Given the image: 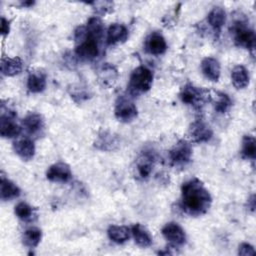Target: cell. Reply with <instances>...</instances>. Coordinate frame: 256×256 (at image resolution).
<instances>
[{"label":"cell","instance_id":"24","mask_svg":"<svg viewBox=\"0 0 256 256\" xmlns=\"http://www.w3.org/2000/svg\"><path fill=\"white\" fill-rule=\"evenodd\" d=\"M28 90L32 93H40L46 87V78L42 73H30L27 79Z\"/></svg>","mask_w":256,"mask_h":256},{"label":"cell","instance_id":"8","mask_svg":"<svg viewBox=\"0 0 256 256\" xmlns=\"http://www.w3.org/2000/svg\"><path fill=\"white\" fill-rule=\"evenodd\" d=\"M163 237L173 246H182L186 243V234L184 229L176 222L165 224L161 230Z\"/></svg>","mask_w":256,"mask_h":256},{"label":"cell","instance_id":"5","mask_svg":"<svg viewBox=\"0 0 256 256\" xmlns=\"http://www.w3.org/2000/svg\"><path fill=\"white\" fill-rule=\"evenodd\" d=\"M114 114L120 122L128 123L137 117L138 110L131 99L125 96H121L116 101Z\"/></svg>","mask_w":256,"mask_h":256},{"label":"cell","instance_id":"4","mask_svg":"<svg viewBox=\"0 0 256 256\" xmlns=\"http://www.w3.org/2000/svg\"><path fill=\"white\" fill-rule=\"evenodd\" d=\"M232 33L234 43L238 47H242L248 50H253L255 47V33L253 29L249 28L242 20L236 21L232 26Z\"/></svg>","mask_w":256,"mask_h":256},{"label":"cell","instance_id":"22","mask_svg":"<svg viewBox=\"0 0 256 256\" xmlns=\"http://www.w3.org/2000/svg\"><path fill=\"white\" fill-rule=\"evenodd\" d=\"M231 80L235 88L244 89L249 84V74L243 65L235 66L231 71Z\"/></svg>","mask_w":256,"mask_h":256},{"label":"cell","instance_id":"18","mask_svg":"<svg viewBox=\"0 0 256 256\" xmlns=\"http://www.w3.org/2000/svg\"><path fill=\"white\" fill-rule=\"evenodd\" d=\"M154 165V156L148 152L142 153L136 161L137 174L140 178L146 179L150 176Z\"/></svg>","mask_w":256,"mask_h":256},{"label":"cell","instance_id":"29","mask_svg":"<svg viewBox=\"0 0 256 256\" xmlns=\"http://www.w3.org/2000/svg\"><path fill=\"white\" fill-rule=\"evenodd\" d=\"M117 144L116 138L112 136L111 134L104 133L103 135L99 136V139L96 141L95 146L102 150H111L113 149V146Z\"/></svg>","mask_w":256,"mask_h":256},{"label":"cell","instance_id":"28","mask_svg":"<svg viewBox=\"0 0 256 256\" xmlns=\"http://www.w3.org/2000/svg\"><path fill=\"white\" fill-rule=\"evenodd\" d=\"M15 215L22 221H31L34 216V209L26 202H19L14 209Z\"/></svg>","mask_w":256,"mask_h":256},{"label":"cell","instance_id":"23","mask_svg":"<svg viewBox=\"0 0 256 256\" xmlns=\"http://www.w3.org/2000/svg\"><path fill=\"white\" fill-rule=\"evenodd\" d=\"M42 238V231L37 228V227H29L27 228L23 235H22V242L23 244L30 248L33 249L38 246Z\"/></svg>","mask_w":256,"mask_h":256},{"label":"cell","instance_id":"11","mask_svg":"<svg viewBox=\"0 0 256 256\" xmlns=\"http://www.w3.org/2000/svg\"><path fill=\"white\" fill-rule=\"evenodd\" d=\"M146 52L151 55H162L167 50V43L162 34L158 32L151 33L145 40L144 44Z\"/></svg>","mask_w":256,"mask_h":256},{"label":"cell","instance_id":"32","mask_svg":"<svg viewBox=\"0 0 256 256\" xmlns=\"http://www.w3.org/2000/svg\"><path fill=\"white\" fill-rule=\"evenodd\" d=\"M33 4H34L33 1H30V2H22V5H23V6H31V5H33Z\"/></svg>","mask_w":256,"mask_h":256},{"label":"cell","instance_id":"17","mask_svg":"<svg viewBox=\"0 0 256 256\" xmlns=\"http://www.w3.org/2000/svg\"><path fill=\"white\" fill-rule=\"evenodd\" d=\"M23 62L20 57L4 56L1 60V72L3 75L12 77L21 73Z\"/></svg>","mask_w":256,"mask_h":256},{"label":"cell","instance_id":"12","mask_svg":"<svg viewBox=\"0 0 256 256\" xmlns=\"http://www.w3.org/2000/svg\"><path fill=\"white\" fill-rule=\"evenodd\" d=\"M14 152L24 161L31 160L35 155L34 142L28 137H22L14 141Z\"/></svg>","mask_w":256,"mask_h":256},{"label":"cell","instance_id":"20","mask_svg":"<svg viewBox=\"0 0 256 256\" xmlns=\"http://www.w3.org/2000/svg\"><path fill=\"white\" fill-rule=\"evenodd\" d=\"M131 235L135 243L140 247H149L152 244V236L150 232L141 224L137 223L131 227Z\"/></svg>","mask_w":256,"mask_h":256},{"label":"cell","instance_id":"27","mask_svg":"<svg viewBox=\"0 0 256 256\" xmlns=\"http://www.w3.org/2000/svg\"><path fill=\"white\" fill-rule=\"evenodd\" d=\"M232 106L230 97L223 92H216L214 99V108L218 113H226Z\"/></svg>","mask_w":256,"mask_h":256},{"label":"cell","instance_id":"10","mask_svg":"<svg viewBox=\"0 0 256 256\" xmlns=\"http://www.w3.org/2000/svg\"><path fill=\"white\" fill-rule=\"evenodd\" d=\"M189 136L196 143L208 142L213 136V131L204 121L196 120L189 127Z\"/></svg>","mask_w":256,"mask_h":256},{"label":"cell","instance_id":"26","mask_svg":"<svg viewBox=\"0 0 256 256\" xmlns=\"http://www.w3.org/2000/svg\"><path fill=\"white\" fill-rule=\"evenodd\" d=\"M117 75L118 73L116 68L113 65H110L108 63L104 64L99 71V79L106 86L112 85L113 82L116 81Z\"/></svg>","mask_w":256,"mask_h":256},{"label":"cell","instance_id":"9","mask_svg":"<svg viewBox=\"0 0 256 256\" xmlns=\"http://www.w3.org/2000/svg\"><path fill=\"white\" fill-rule=\"evenodd\" d=\"M46 177L51 182L67 183L72 179V171L68 164L58 162L48 168L46 172Z\"/></svg>","mask_w":256,"mask_h":256},{"label":"cell","instance_id":"25","mask_svg":"<svg viewBox=\"0 0 256 256\" xmlns=\"http://www.w3.org/2000/svg\"><path fill=\"white\" fill-rule=\"evenodd\" d=\"M241 155L245 159H255L256 156V141L252 135H245L242 139Z\"/></svg>","mask_w":256,"mask_h":256},{"label":"cell","instance_id":"14","mask_svg":"<svg viewBox=\"0 0 256 256\" xmlns=\"http://www.w3.org/2000/svg\"><path fill=\"white\" fill-rule=\"evenodd\" d=\"M22 128L30 135H36L44 128V119L39 113H29L22 120Z\"/></svg>","mask_w":256,"mask_h":256},{"label":"cell","instance_id":"6","mask_svg":"<svg viewBox=\"0 0 256 256\" xmlns=\"http://www.w3.org/2000/svg\"><path fill=\"white\" fill-rule=\"evenodd\" d=\"M192 157V147L186 140L178 141L169 151V160L173 166H185Z\"/></svg>","mask_w":256,"mask_h":256},{"label":"cell","instance_id":"13","mask_svg":"<svg viewBox=\"0 0 256 256\" xmlns=\"http://www.w3.org/2000/svg\"><path fill=\"white\" fill-rule=\"evenodd\" d=\"M128 38V30L126 26L119 23H113L107 30L106 42L108 45H116L123 43Z\"/></svg>","mask_w":256,"mask_h":256},{"label":"cell","instance_id":"31","mask_svg":"<svg viewBox=\"0 0 256 256\" xmlns=\"http://www.w3.org/2000/svg\"><path fill=\"white\" fill-rule=\"evenodd\" d=\"M10 32V22L4 17H1V34L3 36H6Z\"/></svg>","mask_w":256,"mask_h":256},{"label":"cell","instance_id":"3","mask_svg":"<svg viewBox=\"0 0 256 256\" xmlns=\"http://www.w3.org/2000/svg\"><path fill=\"white\" fill-rule=\"evenodd\" d=\"M180 99L183 103L199 108L206 102L212 100L209 91L203 88L195 87L192 84L185 85L180 92Z\"/></svg>","mask_w":256,"mask_h":256},{"label":"cell","instance_id":"1","mask_svg":"<svg viewBox=\"0 0 256 256\" xmlns=\"http://www.w3.org/2000/svg\"><path fill=\"white\" fill-rule=\"evenodd\" d=\"M212 204V197L198 178H192L181 187V207L191 216L205 214Z\"/></svg>","mask_w":256,"mask_h":256},{"label":"cell","instance_id":"19","mask_svg":"<svg viewBox=\"0 0 256 256\" xmlns=\"http://www.w3.org/2000/svg\"><path fill=\"white\" fill-rule=\"evenodd\" d=\"M20 189L19 187L9 180L8 178H5L4 176H1L0 179V194L1 199L3 201H9L12 199H15L20 196Z\"/></svg>","mask_w":256,"mask_h":256},{"label":"cell","instance_id":"21","mask_svg":"<svg viewBox=\"0 0 256 256\" xmlns=\"http://www.w3.org/2000/svg\"><path fill=\"white\" fill-rule=\"evenodd\" d=\"M108 237L111 241L117 244H123L129 240L131 236V228L127 226L111 225L107 230Z\"/></svg>","mask_w":256,"mask_h":256},{"label":"cell","instance_id":"2","mask_svg":"<svg viewBox=\"0 0 256 256\" xmlns=\"http://www.w3.org/2000/svg\"><path fill=\"white\" fill-rule=\"evenodd\" d=\"M153 83V73L146 66L135 68L129 78L128 93L132 96H138L150 90Z\"/></svg>","mask_w":256,"mask_h":256},{"label":"cell","instance_id":"16","mask_svg":"<svg viewBox=\"0 0 256 256\" xmlns=\"http://www.w3.org/2000/svg\"><path fill=\"white\" fill-rule=\"evenodd\" d=\"M207 22L211 26V28L214 30V32L217 35H219L222 30V27L226 22L225 10L220 6L213 7L207 15Z\"/></svg>","mask_w":256,"mask_h":256},{"label":"cell","instance_id":"30","mask_svg":"<svg viewBox=\"0 0 256 256\" xmlns=\"http://www.w3.org/2000/svg\"><path fill=\"white\" fill-rule=\"evenodd\" d=\"M238 254L241 256L255 255L254 247L248 243H241L238 247Z\"/></svg>","mask_w":256,"mask_h":256},{"label":"cell","instance_id":"15","mask_svg":"<svg viewBox=\"0 0 256 256\" xmlns=\"http://www.w3.org/2000/svg\"><path fill=\"white\" fill-rule=\"evenodd\" d=\"M201 71L207 79L213 82H217L221 73L220 63L213 57H206L201 62Z\"/></svg>","mask_w":256,"mask_h":256},{"label":"cell","instance_id":"7","mask_svg":"<svg viewBox=\"0 0 256 256\" xmlns=\"http://www.w3.org/2000/svg\"><path fill=\"white\" fill-rule=\"evenodd\" d=\"M16 113L11 110L1 112L0 117V135L3 138H17L22 132V126L17 124L14 119Z\"/></svg>","mask_w":256,"mask_h":256}]
</instances>
